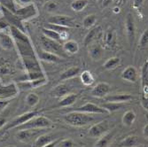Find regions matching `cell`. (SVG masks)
<instances>
[{
	"instance_id": "1",
	"label": "cell",
	"mask_w": 148,
	"mask_h": 147,
	"mask_svg": "<svg viewBox=\"0 0 148 147\" xmlns=\"http://www.w3.org/2000/svg\"><path fill=\"white\" fill-rule=\"evenodd\" d=\"M10 31L13 42L15 43L27 73L42 72L43 69L36 57L33 45L29 36L15 27L10 26Z\"/></svg>"
},
{
	"instance_id": "2",
	"label": "cell",
	"mask_w": 148,
	"mask_h": 147,
	"mask_svg": "<svg viewBox=\"0 0 148 147\" xmlns=\"http://www.w3.org/2000/svg\"><path fill=\"white\" fill-rule=\"evenodd\" d=\"M63 120L69 125L74 127H83L91 123L94 121V118L89 113L75 111L65 114L63 116Z\"/></svg>"
},
{
	"instance_id": "3",
	"label": "cell",
	"mask_w": 148,
	"mask_h": 147,
	"mask_svg": "<svg viewBox=\"0 0 148 147\" xmlns=\"http://www.w3.org/2000/svg\"><path fill=\"white\" fill-rule=\"evenodd\" d=\"M52 126V122L50 119L45 116H36L27 122L23 123L22 125L17 127L18 130L21 129H45L50 128Z\"/></svg>"
},
{
	"instance_id": "4",
	"label": "cell",
	"mask_w": 148,
	"mask_h": 147,
	"mask_svg": "<svg viewBox=\"0 0 148 147\" xmlns=\"http://www.w3.org/2000/svg\"><path fill=\"white\" fill-rule=\"evenodd\" d=\"M40 42H41L42 48L45 51L53 53V54L60 56V58L66 57L65 51H63L62 45L60 42L54 41V40L50 39L45 36H41V38H40Z\"/></svg>"
},
{
	"instance_id": "5",
	"label": "cell",
	"mask_w": 148,
	"mask_h": 147,
	"mask_svg": "<svg viewBox=\"0 0 148 147\" xmlns=\"http://www.w3.org/2000/svg\"><path fill=\"white\" fill-rule=\"evenodd\" d=\"M38 113H39L36 112V111H32V112L25 113H23V114L18 116L17 118L13 119L12 122H7V123L4 126V128H3L2 129H3V130H8V129H10L17 128V127L22 125L23 123L27 122L28 121H29L30 119H32V118L37 116Z\"/></svg>"
},
{
	"instance_id": "6",
	"label": "cell",
	"mask_w": 148,
	"mask_h": 147,
	"mask_svg": "<svg viewBox=\"0 0 148 147\" xmlns=\"http://www.w3.org/2000/svg\"><path fill=\"white\" fill-rule=\"evenodd\" d=\"M14 13L22 21H24L36 17L38 15V10L36 6L32 3L28 5H24L21 8L16 9Z\"/></svg>"
},
{
	"instance_id": "7",
	"label": "cell",
	"mask_w": 148,
	"mask_h": 147,
	"mask_svg": "<svg viewBox=\"0 0 148 147\" xmlns=\"http://www.w3.org/2000/svg\"><path fill=\"white\" fill-rule=\"evenodd\" d=\"M1 12H2V15L5 18V20L10 24V26L15 27V28L19 29L22 32H25V29L23 27V21L15 14L14 12L9 11L8 9L5 8L3 6H1Z\"/></svg>"
},
{
	"instance_id": "8",
	"label": "cell",
	"mask_w": 148,
	"mask_h": 147,
	"mask_svg": "<svg viewBox=\"0 0 148 147\" xmlns=\"http://www.w3.org/2000/svg\"><path fill=\"white\" fill-rule=\"evenodd\" d=\"M109 123L107 121H102L92 125L89 129V136L92 138H99L109 131Z\"/></svg>"
},
{
	"instance_id": "9",
	"label": "cell",
	"mask_w": 148,
	"mask_h": 147,
	"mask_svg": "<svg viewBox=\"0 0 148 147\" xmlns=\"http://www.w3.org/2000/svg\"><path fill=\"white\" fill-rule=\"evenodd\" d=\"M48 23L50 24H55L62 27H66V28H73L75 26L74 19L70 16L66 15H52L48 18L47 20Z\"/></svg>"
},
{
	"instance_id": "10",
	"label": "cell",
	"mask_w": 148,
	"mask_h": 147,
	"mask_svg": "<svg viewBox=\"0 0 148 147\" xmlns=\"http://www.w3.org/2000/svg\"><path fill=\"white\" fill-rule=\"evenodd\" d=\"M19 88L15 83H10L5 86H0V100H6L18 95Z\"/></svg>"
},
{
	"instance_id": "11",
	"label": "cell",
	"mask_w": 148,
	"mask_h": 147,
	"mask_svg": "<svg viewBox=\"0 0 148 147\" xmlns=\"http://www.w3.org/2000/svg\"><path fill=\"white\" fill-rule=\"evenodd\" d=\"M75 111L78 112H82V113H95V114H107L108 113L106 112V110H105L101 106L93 104V103H86L85 105L80 106V107L76 108Z\"/></svg>"
},
{
	"instance_id": "12",
	"label": "cell",
	"mask_w": 148,
	"mask_h": 147,
	"mask_svg": "<svg viewBox=\"0 0 148 147\" xmlns=\"http://www.w3.org/2000/svg\"><path fill=\"white\" fill-rule=\"evenodd\" d=\"M110 90H111V85L109 83L101 82L92 88L90 94L91 96L96 98H105L110 92Z\"/></svg>"
},
{
	"instance_id": "13",
	"label": "cell",
	"mask_w": 148,
	"mask_h": 147,
	"mask_svg": "<svg viewBox=\"0 0 148 147\" xmlns=\"http://www.w3.org/2000/svg\"><path fill=\"white\" fill-rule=\"evenodd\" d=\"M122 79L129 83H137L139 78L137 68L133 66H128L122 73Z\"/></svg>"
},
{
	"instance_id": "14",
	"label": "cell",
	"mask_w": 148,
	"mask_h": 147,
	"mask_svg": "<svg viewBox=\"0 0 148 147\" xmlns=\"http://www.w3.org/2000/svg\"><path fill=\"white\" fill-rule=\"evenodd\" d=\"M140 81L142 86L143 97L147 98L148 96V61L145 60L142 65L140 71Z\"/></svg>"
},
{
	"instance_id": "15",
	"label": "cell",
	"mask_w": 148,
	"mask_h": 147,
	"mask_svg": "<svg viewBox=\"0 0 148 147\" xmlns=\"http://www.w3.org/2000/svg\"><path fill=\"white\" fill-rule=\"evenodd\" d=\"M101 34H102V28L100 26H97V27H95V28H93L85 36L84 44L85 46H89L90 44H93L101 36Z\"/></svg>"
},
{
	"instance_id": "16",
	"label": "cell",
	"mask_w": 148,
	"mask_h": 147,
	"mask_svg": "<svg viewBox=\"0 0 148 147\" xmlns=\"http://www.w3.org/2000/svg\"><path fill=\"white\" fill-rule=\"evenodd\" d=\"M37 135L36 129H21L19 130L16 134V138L20 142L22 143H28L33 139Z\"/></svg>"
},
{
	"instance_id": "17",
	"label": "cell",
	"mask_w": 148,
	"mask_h": 147,
	"mask_svg": "<svg viewBox=\"0 0 148 147\" xmlns=\"http://www.w3.org/2000/svg\"><path fill=\"white\" fill-rule=\"evenodd\" d=\"M105 100L106 102H114V103H125L129 102L133 99V97L130 94H123V93H121V94H113V95H108L106 96Z\"/></svg>"
},
{
	"instance_id": "18",
	"label": "cell",
	"mask_w": 148,
	"mask_h": 147,
	"mask_svg": "<svg viewBox=\"0 0 148 147\" xmlns=\"http://www.w3.org/2000/svg\"><path fill=\"white\" fill-rule=\"evenodd\" d=\"M126 33L130 44H132L134 38H135V25H134L133 18L130 14H128L126 19Z\"/></svg>"
},
{
	"instance_id": "19",
	"label": "cell",
	"mask_w": 148,
	"mask_h": 147,
	"mask_svg": "<svg viewBox=\"0 0 148 147\" xmlns=\"http://www.w3.org/2000/svg\"><path fill=\"white\" fill-rule=\"evenodd\" d=\"M51 94L52 97L54 98H63L66 95L70 94V89L66 86V84L64 83H60V84H58L57 86H55L54 88L52 89Z\"/></svg>"
},
{
	"instance_id": "20",
	"label": "cell",
	"mask_w": 148,
	"mask_h": 147,
	"mask_svg": "<svg viewBox=\"0 0 148 147\" xmlns=\"http://www.w3.org/2000/svg\"><path fill=\"white\" fill-rule=\"evenodd\" d=\"M114 135H115V131L114 130L106 132V134H104L103 136L100 137V138L95 144L94 147H108L111 141L113 140Z\"/></svg>"
},
{
	"instance_id": "21",
	"label": "cell",
	"mask_w": 148,
	"mask_h": 147,
	"mask_svg": "<svg viewBox=\"0 0 148 147\" xmlns=\"http://www.w3.org/2000/svg\"><path fill=\"white\" fill-rule=\"evenodd\" d=\"M89 56L90 58L94 60V61H98L102 58L103 55V51L102 48L99 44H90L89 45Z\"/></svg>"
},
{
	"instance_id": "22",
	"label": "cell",
	"mask_w": 148,
	"mask_h": 147,
	"mask_svg": "<svg viewBox=\"0 0 148 147\" xmlns=\"http://www.w3.org/2000/svg\"><path fill=\"white\" fill-rule=\"evenodd\" d=\"M63 51L69 54H75L79 51V44L74 40H68L62 44Z\"/></svg>"
},
{
	"instance_id": "23",
	"label": "cell",
	"mask_w": 148,
	"mask_h": 147,
	"mask_svg": "<svg viewBox=\"0 0 148 147\" xmlns=\"http://www.w3.org/2000/svg\"><path fill=\"white\" fill-rule=\"evenodd\" d=\"M45 29H51V30H53L55 31L59 34L61 35V39L62 40H65L66 39V37H68V31L69 30V28H66V27H62V26H59V25H55V24H46L45 26Z\"/></svg>"
},
{
	"instance_id": "24",
	"label": "cell",
	"mask_w": 148,
	"mask_h": 147,
	"mask_svg": "<svg viewBox=\"0 0 148 147\" xmlns=\"http://www.w3.org/2000/svg\"><path fill=\"white\" fill-rule=\"evenodd\" d=\"M53 140H55V136L53 134H45L39 136L35 141V147H44Z\"/></svg>"
},
{
	"instance_id": "25",
	"label": "cell",
	"mask_w": 148,
	"mask_h": 147,
	"mask_svg": "<svg viewBox=\"0 0 148 147\" xmlns=\"http://www.w3.org/2000/svg\"><path fill=\"white\" fill-rule=\"evenodd\" d=\"M40 59L48 63H58L62 59V58H60V56L55 55L51 52L45 51H43L40 53Z\"/></svg>"
},
{
	"instance_id": "26",
	"label": "cell",
	"mask_w": 148,
	"mask_h": 147,
	"mask_svg": "<svg viewBox=\"0 0 148 147\" xmlns=\"http://www.w3.org/2000/svg\"><path fill=\"white\" fill-rule=\"evenodd\" d=\"M137 115L133 110H128L127 112H125V113L123 116L122 122L123 124L126 127H130L132 126V124L134 123V122L136 121Z\"/></svg>"
},
{
	"instance_id": "27",
	"label": "cell",
	"mask_w": 148,
	"mask_h": 147,
	"mask_svg": "<svg viewBox=\"0 0 148 147\" xmlns=\"http://www.w3.org/2000/svg\"><path fill=\"white\" fill-rule=\"evenodd\" d=\"M76 99H77V95L70 93V94L61 98L60 101L58 104V106L59 107H66V106H70L73 104H75Z\"/></svg>"
},
{
	"instance_id": "28",
	"label": "cell",
	"mask_w": 148,
	"mask_h": 147,
	"mask_svg": "<svg viewBox=\"0 0 148 147\" xmlns=\"http://www.w3.org/2000/svg\"><path fill=\"white\" fill-rule=\"evenodd\" d=\"M80 73H81V68H79V66H72V68L65 70L61 74L60 79L61 80H69V79H71V78L75 77Z\"/></svg>"
},
{
	"instance_id": "29",
	"label": "cell",
	"mask_w": 148,
	"mask_h": 147,
	"mask_svg": "<svg viewBox=\"0 0 148 147\" xmlns=\"http://www.w3.org/2000/svg\"><path fill=\"white\" fill-rule=\"evenodd\" d=\"M80 79H81L82 83L85 86L91 85L94 83V81H95V78H94L93 75L89 70H84L83 72H81L80 73Z\"/></svg>"
},
{
	"instance_id": "30",
	"label": "cell",
	"mask_w": 148,
	"mask_h": 147,
	"mask_svg": "<svg viewBox=\"0 0 148 147\" xmlns=\"http://www.w3.org/2000/svg\"><path fill=\"white\" fill-rule=\"evenodd\" d=\"M123 103H114V102H106L103 104L101 107H103L105 110L108 113H112L115 111H118L120 109H122L123 107Z\"/></svg>"
},
{
	"instance_id": "31",
	"label": "cell",
	"mask_w": 148,
	"mask_h": 147,
	"mask_svg": "<svg viewBox=\"0 0 148 147\" xmlns=\"http://www.w3.org/2000/svg\"><path fill=\"white\" fill-rule=\"evenodd\" d=\"M138 144V138L136 136H130L122 140L119 144V147H134Z\"/></svg>"
},
{
	"instance_id": "32",
	"label": "cell",
	"mask_w": 148,
	"mask_h": 147,
	"mask_svg": "<svg viewBox=\"0 0 148 147\" xmlns=\"http://www.w3.org/2000/svg\"><path fill=\"white\" fill-rule=\"evenodd\" d=\"M121 63V59L118 58V57H112L110 59H107L103 66H104V68L106 69V70H113V69H115L117 66L120 65Z\"/></svg>"
},
{
	"instance_id": "33",
	"label": "cell",
	"mask_w": 148,
	"mask_h": 147,
	"mask_svg": "<svg viewBox=\"0 0 148 147\" xmlns=\"http://www.w3.org/2000/svg\"><path fill=\"white\" fill-rule=\"evenodd\" d=\"M0 45L5 50H11L13 47V40L11 36L4 35L0 37Z\"/></svg>"
},
{
	"instance_id": "34",
	"label": "cell",
	"mask_w": 148,
	"mask_h": 147,
	"mask_svg": "<svg viewBox=\"0 0 148 147\" xmlns=\"http://www.w3.org/2000/svg\"><path fill=\"white\" fill-rule=\"evenodd\" d=\"M43 34L45 36L50 38V39H52V40H54V41H57V42H60L61 41V35L55 32V31H53V30H51V29H45L44 28L43 29Z\"/></svg>"
},
{
	"instance_id": "35",
	"label": "cell",
	"mask_w": 148,
	"mask_h": 147,
	"mask_svg": "<svg viewBox=\"0 0 148 147\" xmlns=\"http://www.w3.org/2000/svg\"><path fill=\"white\" fill-rule=\"evenodd\" d=\"M39 100H40V98H39L38 95L36 94V93H29L25 98L26 104L29 106H30V107H33V106L36 105L39 103Z\"/></svg>"
},
{
	"instance_id": "36",
	"label": "cell",
	"mask_w": 148,
	"mask_h": 147,
	"mask_svg": "<svg viewBox=\"0 0 148 147\" xmlns=\"http://www.w3.org/2000/svg\"><path fill=\"white\" fill-rule=\"evenodd\" d=\"M88 5L87 0H75L71 4V8L75 12H81L83 11Z\"/></svg>"
},
{
	"instance_id": "37",
	"label": "cell",
	"mask_w": 148,
	"mask_h": 147,
	"mask_svg": "<svg viewBox=\"0 0 148 147\" xmlns=\"http://www.w3.org/2000/svg\"><path fill=\"white\" fill-rule=\"evenodd\" d=\"M97 21V17L95 14H90L88 16H86L84 19V21H83V25L85 29H90L91 27L94 26V24L96 23Z\"/></svg>"
},
{
	"instance_id": "38",
	"label": "cell",
	"mask_w": 148,
	"mask_h": 147,
	"mask_svg": "<svg viewBox=\"0 0 148 147\" xmlns=\"http://www.w3.org/2000/svg\"><path fill=\"white\" fill-rule=\"evenodd\" d=\"M104 40H105V44L111 47V45L114 44V41H115V37H114V32L113 30H108L105 33L104 36Z\"/></svg>"
},
{
	"instance_id": "39",
	"label": "cell",
	"mask_w": 148,
	"mask_h": 147,
	"mask_svg": "<svg viewBox=\"0 0 148 147\" xmlns=\"http://www.w3.org/2000/svg\"><path fill=\"white\" fill-rule=\"evenodd\" d=\"M0 5H1V6L8 9L12 12H15L16 11V5L14 0H0Z\"/></svg>"
},
{
	"instance_id": "40",
	"label": "cell",
	"mask_w": 148,
	"mask_h": 147,
	"mask_svg": "<svg viewBox=\"0 0 148 147\" xmlns=\"http://www.w3.org/2000/svg\"><path fill=\"white\" fill-rule=\"evenodd\" d=\"M138 44H139V47L142 49H145L147 47V44H148V30L147 29H145L143 32V34L140 37Z\"/></svg>"
},
{
	"instance_id": "41",
	"label": "cell",
	"mask_w": 148,
	"mask_h": 147,
	"mask_svg": "<svg viewBox=\"0 0 148 147\" xmlns=\"http://www.w3.org/2000/svg\"><path fill=\"white\" fill-rule=\"evenodd\" d=\"M9 63L4 59H0V72L2 74H8L11 71Z\"/></svg>"
},
{
	"instance_id": "42",
	"label": "cell",
	"mask_w": 148,
	"mask_h": 147,
	"mask_svg": "<svg viewBox=\"0 0 148 147\" xmlns=\"http://www.w3.org/2000/svg\"><path fill=\"white\" fill-rule=\"evenodd\" d=\"M7 29H10V24L5 20V18L3 15H1L0 16V32H3Z\"/></svg>"
},
{
	"instance_id": "43",
	"label": "cell",
	"mask_w": 148,
	"mask_h": 147,
	"mask_svg": "<svg viewBox=\"0 0 148 147\" xmlns=\"http://www.w3.org/2000/svg\"><path fill=\"white\" fill-rule=\"evenodd\" d=\"M46 11L48 12H52V11H54L57 9L58 7V3L56 1H53V0H51V1H48L45 5Z\"/></svg>"
},
{
	"instance_id": "44",
	"label": "cell",
	"mask_w": 148,
	"mask_h": 147,
	"mask_svg": "<svg viewBox=\"0 0 148 147\" xmlns=\"http://www.w3.org/2000/svg\"><path fill=\"white\" fill-rule=\"evenodd\" d=\"M60 147H74L75 144L71 139H63L59 143Z\"/></svg>"
},
{
	"instance_id": "45",
	"label": "cell",
	"mask_w": 148,
	"mask_h": 147,
	"mask_svg": "<svg viewBox=\"0 0 148 147\" xmlns=\"http://www.w3.org/2000/svg\"><path fill=\"white\" fill-rule=\"evenodd\" d=\"M60 142V139H55V140L51 141V143L47 144L46 145H45L44 147H55L57 144H59Z\"/></svg>"
},
{
	"instance_id": "46",
	"label": "cell",
	"mask_w": 148,
	"mask_h": 147,
	"mask_svg": "<svg viewBox=\"0 0 148 147\" xmlns=\"http://www.w3.org/2000/svg\"><path fill=\"white\" fill-rule=\"evenodd\" d=\"M141 105L143 106V108H144L145 110H147V108H148V99H147V98L142 97Z\"/></svg>"
},
{
	"instance_id": "47",
	"label": "cell",
	"mask_w": 148,
	"mask_h": 147,
	"mask_svg": "<svg viewBox=\"0 0 148 147\" xmlns=\"http://www.w3.org/2000/svg\"><path fill=\"white\" fill-rule=\"evenodd\" d=\"M6 123H7L6 118L3 117V116H0V129H2Z\"/></svg>"
},
{
	"instance_id": "48",
	"label": "cell",
	"mask_w": 148,
	"mask_h": 147,
	"mask_svg": "<svg viewBox=\"0 0 148 147\" xmlns=\"http://www.w3.org/2000/svg\"><path fill=\"white\" fill-rule=\"evenodd\" d=\"M18 3H20L21 5H28L29 4H32L33 1L32 0H16Z\"/></svg>"
},
{
	"instance_id": "49",
	"label": "cell",
	"mask_w": 148,
	"mask_h": 147,
	"mask_svg": "<svg viewBox=\"0 0 148 147\" xmlns=\"http://www.w3.org/2000/svg\"><path fill=\"white\" fill-rule=\"evenodd\" d=\"M144 1L145 0H133V3H134L133 5L135 7H139L143 5Z\"/></svg>"
},
{
	"instance_id": "50",
	"label": "cell",
	"mask_w": 148,
	"mask_h": 147,
	"mask_svg": "<svg viewBox=\"0 0 148 147\" xmlns=\"http://www.w3.org/2000/svg\"><path fill=\"white\" fill-rule=\"evenodd\" d=\"M143 135H144V137L147 139V137H148V124L145 125V127H144V129H143Z\"/></svg>"
},
{
	"instance_id": "51",
	"label": "cell",
	"mask_w": 148,
	"mask_h": 147,
	"mask_svg": "<svg viewBox=\"0 0 148 147\" xmlns=\"http://www.w3.org/2000/svg\"><path fill=\"white\" fill-rule=\"evenodd\" d=\"M113 2V0H103V4H102V6L103 7H106L108 6L111 3Z\"/></svg>"
},
{
	"instance_id": "52",
	"label": "cell",
	"mask_w": 148,
	"mask_h": 147,
	"mask_svg": "<svg viewBox=\"0 0 148 147\" xmlns=\"http://www.w3.org/2000/svg\"><path fill=\"white\" fill-rule=\"evenodd\" d=\"M128 1V0H117V3L119 5H123L124 3H126Z\"/></svg>"
},
{
	"instance_id": "53",
	"label": "cell",
	"mask_w": 148,
	"mask_h": 147,
	"mask_svg": "<svg viewBox=\"0 0 148 147\" xmlns=\"http://www.w3.org/2000/svg\"><path fill=\"white\" fill-rule=\"evenodd\" d=\"M114 12H120V8L119 7H114Z\"/></svg>"
},
{
	"instance_id": "54",
	"label": "cell",
	"mask_w": 148,
	"mask_h": 147,
	"mask_svg": "<svg viewBox=\"0 0 148 147\" xmlns=\"http://www.w3.org/2000/svg\"><path fill=\"white\" fill-rule=\"evenodd\" d=\"M2 15V12H1V11H0V16H1Z\"/></svg>"
},
{
	"instance_id": "55",
	"label": "cell",
	"mask_w": 148,
	"mask_h": 147,
	"mask_svg": "<svg viewBox=\"0 0 148 147\" xmlns=\"http://www.w3.org/2000/svg\"><path fill=\"white\" fill-rule=\"evenodd\" d=\"M0 11H1V5H0Z\"/></svg>"
},
{
	"instance_id": "56",
	"label": "cell",
	"mask_w": 148,
	"mask_h": 147,
	"mask_svg": "<svg viewBox=\"0 0 148 147\" xmlns=\"http://www.w3.org/2000/svg\"><path fill=\"white\" fill-rule=\"evenodd\" d=\"M0 86H1V83H0Z\"/></svg>"
},
{
	"instance_id": "57",
	"label": "cell",
	"mask_w": 148,
	"mask_h": 147,
	"mask_svg": "<svg viewBox=\"0 0 148 147\" xmlns=\"http://www.w3.org/2000/svg\"><path fill=\"white\" fill-rule=\"evenodd\" d=\"M134 147H138V146H134Z\"/></svg>"
}]
</instances>
